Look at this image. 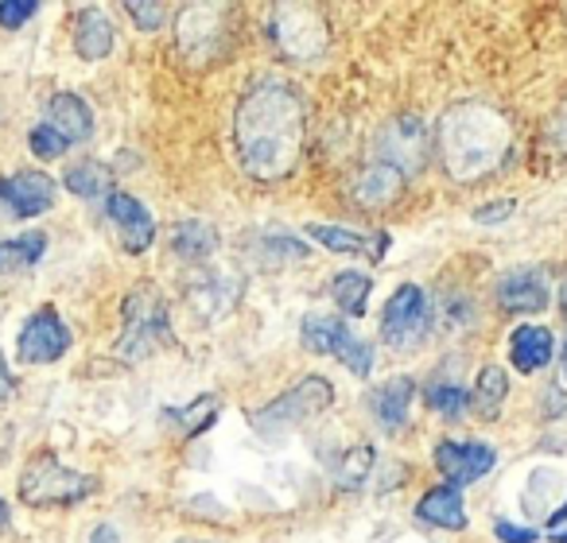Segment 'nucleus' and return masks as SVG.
Listing matches in <instances>:
<instances>
[{"mask_svg": "<svg viewBox=\"0 0 567 543\" xmlns=\"http://www.w3.org/2000/svg\"><path fill=\"white\" fill-rule=\"evenodd\" d=\"M218 411H221V400L206 393V396H195L187 408H164L159 411V419H164L175 435H183V439H195V435L210 431V424L218 419Z\"/></svg>", "mask_w": 567, "mask_h": 543, "instance_id": "23", "label": "nucleus"}, {"mask_svg": "<svg viewBox=\"0 0 567 543\" xmlns=\"http://www.w3.org/2000/svg\"><path fill=\"white\" fill-rule=\"evenodd\" d=\"M265 264H280V260H303L308 257V244L292 241V237H265V249H260Z\"/></svg>", "mask_w": 567, "mask_h": 543, "instance_id": "32", "label": "nucleus"}, {"mask_svg": "<svg viewBox=\"0 0 567 543\" xmlns=\"http://www.w3.org/2000/svg\"><path fill=\"white\" fill-rule=\"evenodd\" d=\"M110 535H113V532H110V528H102V532H97V535H94V543H110Z\"/></svg>", "mask_w": 567, "mask_h": 543, "instance_id": "41", "label": "nucleus"}, {"mask_svg": "<svg viewBox=\"0 0 567 543\" xmlns=\"http://www.w3.org/2000/svg\"><path fill=\"white\" fill-rule=\"evenodd\" d=\"M229 9L226 4H190L179 12V51L195 66L221 63L229 55Z\"/></svg>", "mask_w": 567, "mask_h": 543, "instance_id": "7", "label": "nucleus"}, {"mask_svg": "<svg viewBox=\"0 0 567 543\" xmlns=\"http://www.w3.org/2000/svg\"><path fill=\"white\" fill-rule=\"evenodd\" d=\"M71 349V326L59 319V311L40 307L20 331V362L24 365H51Z\"/></svg>", "mask_w": 567, "mask_h": 543, "instance_id": "11", "label": "nucleus"}, {"mask_svg": "<svg viewBox=\"0 0 567 543\" xmlns=\"http://www.w3.org/2000/svg\"><path fill=\"white\" fill-rule=\"evenodd\" d=\"M432 331V303L416 284H401L381 315V338L393 349H416Z\"/></svg>", "mask_w": 567, "mask_h": 543, "instance_id": "9", "label": "nucleus"}, {"mask_svg": "<svg viewBox=\"0 0 567 543\" xmlns=\"http://www.w3.org/2000/svg\"><path fill=\"white\" fill-rule=\"evenodd\" d=\"M559 303H564V315H567V284L559 288Z\"/></svg>", "mask_w": 567, "mask_h": 543, "instance_id": "43", "label": "nucleus"}, {"mask_svg": "<svg viewBox=\"0 0 567 543\" xmlns=\"http://www.w3.org/2000/svg\"><path fill=\"white\" fill-rule=\"evenodd\" d=\"M172 346V315H167V300L152 284H141L125 295L121 303V338L117 357L125 362H148L159 349Z\"/></svg>", "mask_w": 567, "mask_h": 543, "instance_id": "3", "label": "nucleus"}, {"mask_svg": "<svg viewBox=\"0 0 567 543\" xmlns=\"http://www.w3.org/2000/svg\"><path fill=\"white\" fill-rule=\"evenodd\" d=\"M63 187L79 198H102V195H113V171L97 159H82V164L66 167L63 175Z\"/></svg>", "mask_w": 567, "mask_h": 543, "instance_id": "26", "label": "nucleus"}, {"mask_svg": "<svg viewBox=\"0 0 567 543\" xmlns=\"http://www.w3.org/2000/svg\"><path fill=\"white\" fill-rule=\"evenodd\" d=\"M105 213H110L113 229H117L121 249L133 252V257H141V252L156 241V221H152V213L144 210L133 195H125V190H113L110 202H105Z\"/></svg>", "mask_w": 567, "mask_h": 543, "instance_id": "15", "label": "nucleus"}, {"mask_svg": "<svg viewBox=\"0 0 567 543\" xmlns=\"http://www.w3.org/2000/svg\"><path fill=\"white\" fill-rule=\"evenodd\" d=\"M564 524H567V497H564V504H559V509L548 516V528H551V532H564Z\"/></svg>", "mask_w": 567, "mask_h": 543, "instance_id": "39", "label": "nucleus"}, {"mask_svg": "<svg viewBox=\"0 0 567 543\" xmlns=\"http://www.w3.org/2000/svg\"><path fill=\"white\" fill-rule=\"evenodd\" d=\"M303 334V346L311 349V354H323V357H339L342 365H347L354 377H370L373 369V346L365 338H358L354 331H350L342 319L334 315H311L303 319L300 326Z\"/></svg>", "mask_w": 567, "mask_h": 543, "instance_id": "8", "label": "nucleus"}, {"mask_svg": "<svg viewBox=\"0 0 567 543\" xmlns=\"http://www.w3.org/2000/svg\"><path fill=\"white\" fill-rule=\"evenodd\" d=\"M551 357H556V338H551L548 326L520 323L517 331L509 334V362H513V369L525 373V377L548 369Z\"/></svg>", "mask_w": 567, "mask_h": 543, "instance_id": "16", "label": "nucleus"}, {"mask_svg": "<svg viewBox=\"0 0 567 543\" xmlns=\"http://www.w3.org/2000/svg\"><path fill=\"white\" fill-rule=\"evenodd\" d=\"M509 400V373L502 365H482L478 380L471 388V408L478 411L482 419H497Z\"/></svg>", "mask_w": 567, "mask_h": 543, "instance_id": "24", "label": "nucleus"}, {"mask_svg": "<svg viewBox=\"0 0 567 543\" xmlns=\"http://www.w3.org/2000/svg\"><path fill=\"white\" fill-rule=\"evenodd\" d=\"M370 292H373V280L365 276V272H354V268H347V272H339V276L331 280L334 303H339V311H342V315H350V319L365 315Z\"/></svg>", "mask_w": 567, "mask_h": 543, "instance_id": "27", "label": "nucleus"}, {"mask_svg": "<svg viewBox=\"0 0 567 543\" xmlns=\"http://www.w3.org/2000/svg\"><path fill=\"white\" fill-rule=\"evenodd\" d=\"M513 210H517L513 198H497V202L478 206V210H474V221H478V226H502V221L513 218Z\"/></svg>", "mask_w": 567, "mask_h": 543, "instance_id": "36", "label": "nucleus"}, {"mask_svg": "<svg viewBox=\"0 0 567 543\" xmlns=\"http://www.w3.org/2000/svg\"><path fill=\"white\" fill-rule=\"evenodd\" d=\"M303 133L308 105L280 79H260L237 105V156L257 182H280L296 171L303 156Z\"/></svg>", "mask_w": 567, "mask_h": 543, "instance_id": "1", "label": "nucleus"}, {"mask_svg": "<svg viewBox=\"0 0 567 543\" xmlns=\"http://www.w3.org/2000/svg\"><path fill=\"white\" fill-rule=\"evenodd\" d=\"M331 404H334L331 380L308 377L288 388V393H280L276 400H268L265 408L249 411V424H252V431H260V435H284V431H296V427L311 424V419H319Z\"/></svg>", "mask_w": 567, "mask_h": 543, "instance_id": "4", "label": "nucleus"}, {"mask_svg": "<svg viewBox=\"0 0 567 543\" xmlns=\"http://www.w3.org/2000/svg\"><path fill=\"white\" fill-rule=\"evenodd\" d=\"M412 400H416V385H412V377H389L370 393V411L385 431H401V427L409 424Z\"/></svg>", "mask_w": 567, "mask_h": 543, "instance_id": "17", "label": "nucleus"}, {"mask_svg": "<svg viewBox=\"0 0 567 543\" xmlns=\"http://www.w3.org/2000/svg\"><path fill=\"white\" fill-rule=\"evenodd\" d=\"M32 17H35L32 0H0V28L17 32V28H24Z\"/></svg>", "mask_w": 567, "mask_h": 543, "instance_id": "34", "label": "nucleus"}, {"mask_svg": "<svg viewBox=\"0 0 567 543\" xmlns=\"http://www.w3.org/2000/svg\"><path fill=\"white\" fill-rule=\"evenodd\" d=\"M268 35L276 51L292 63H316L331 48V32L316 4H280L268 20Z\"/></svg>", "mask_w": 567, "mask_h": 543, "instance_id": "6", "label": "nucleus"}, {"mask_svg": "<svg viewBox=\"0 0 567 543\" xmlns=\"http://www.w3.org/2000/svg\"><path fill=\"white\" fill-rule=\"evenodd\" d=\"M559 362H564V377H567V342H564V349H559Z\"/></svg>", "mask_w": 567, "mask_h": 543, "instance_id": "44", "label": "nucleus"}, {"mask_svg": "<svg viewBox=\"0 0 567 543\" xmlns=\"http://www.w3.org/2000/svg\"><path fill=\"white\" fill-rule=\"evenodd\" d=\"M55 202V179L43 171H20L0 179V206L9 218H40Z\"/></svg>", "mask_w": 567, "mask_h": 543, "instance_id": "13", "label": "nucleus"}, {"mask_svg": "<svg viewBox=\"0 0 567 543\" xmlns=\"http://www.w3.org/2000/svg\"><path fill=\"white\" fill-rule=\"evenodd\" d=\"M416 520L427 528H447V532H463L466 528V504L455 485H432L416 501Z\"/></svg>", "mask_w": 567, "mask_h": 543, "instance_id": "18", "label": "nucleus"}, {"mask_svg": "<svg viewBox=\"0 0 567 543\" xmlns=\"http://www.w3.org/2000/svg\"><path fill=\"white\" fill-rule=\"evenodd\" d=\"M373 466H378V450H373L370 442H358V447H350L347 455H342L339 470H334V481H339L342 489H350V493H358V489H365V481H370Z\"/></svg>", "mask_w": 567, "mask_h": 543, "instance_id": "29", "label": "nucleus"}, {"mask_svg": "<svg viewBox=\"0 0 567 543\" xmlns=\"http://www.w3.org/2000/svg\"><path fill=\"white\" fill-rule=\"evenodd\" d=\"M494 535L502 543H536L540 540V532L536 528H525V524H513V520H494Z\"/></svg>", "mask_w": 567, "mask_h": 543, "instance_id": "37", "label": "nucleus"}, {"mask_svg": "<svg viewBox=\"0 0 567 543\" xmlns=\"http://www.w3.org/2000/svg\"><path fill=\"white\" fill-rule=\"evenodd\" d=\"M218 249V229L206 221H179L172 229V252L183 260H206Z\"/></svg>", "mask_w": 567, "mask_h": 543, "instance_id": "25", "label": "nucleus"}, {"mask_svg": "<svg viewBox=\"0 0 567 543\" xmlns=\"http://www.w3.org/2000/svg\"><path fill=\"white\" fill-rule=\"evenodd\" d=\"M551 300L548 276L540 268H513L497 280V307L509 315H540Z\"/></svg>", "mask_w": 567, "mask_h": 543, "instance_id": "14", "label": "nucleus"}, {"mask_svg": "<svg viewBox=\"0 0 567 543\" xmlns=\"http://www.w3.org/2000/svg\"><path fill=\"white\" fill-rule=\"evenodd\" d=\"M125 12L136 20V28H141V32H156V28L164 24V17H167L164 4H141V0H128Z\"/></svg>", "mask_w": 567, "mask_h": 543, "instance_id": "35", "label": "nucleus"}, {"mask_svg": "<svg viewBox=\"0 0 567 543\" xmlns=\"http://www.w3.org/2000/svg\"><path fill=\"white\" fill-rule=\"evenodd\" d=\"M551 543H567V528L564 532H551Z\"/></svg>", "mask_w": 567, "mask_h": 543, "instance_id": "42", "label": "nucleus"}, {"mask_svg": "<svg viewBox=\"0 0 567 543\" xmlns=\"http://www.w3.org/2000/svg\"><path fill=\"white\" fill-rule=\"evenodd\" d=\"M237 292H241L237 280H221V276H214V272H198L195 284L187 288V300L203 319H218L221 311L234 307Z\"/></svg>", "mask_w": 567, "mask_h": 543, "instance_id": "22", "label": "nucleus"}, {"mask_svg": "<svg viewBox=\"0 0 567 543\" xmlns=\"http://www.w3.org/2000/svg\"><path fill=\"white\" fill-rule=\"evenodd\" d=\"M66 148H71V144H66L63 136H59L51 125L32 128V152H35L40 159H55V156H63Z\"/></svg>", "mask_w": 567, "mask_h": 543, "instance_id": "33", "label": "nucleus"}, {"mask_svg": "<svg viewBox=\"0 0 567 543\" xmlns=\"http://www.w3.org/2000/svg\"><path fill=\"white\" fill-rule=\"evenodd\" d=\"M48 125L63 136L66 144H82L94 133V113L79 94H55L48 102Z\"/></svg>", "mask_w": 567, "mask_h": 543, "instance_id": "20", "label": "nucleus"}, {"mask_svg": "<svg viewBox=\"0 0 567 543\" xmlns=\"http://www.w3.org/2000/svg\"><path fill=\"white\" fill-rule=\"evenodd\" d=\"M9 516H12V512H9V504H4V501H0V528H4V524H9Z\"/></svg>", "mask_w": 567, "mask_h": 543, "instance_id": "40", "label": "nucleus"}, {"mask_svg": "<svg viewBox=\"0 0 567 543\" xmlns=\"http://www.w3.org/2000/svg\"><path fill=\"white\" fill-rule=\"evenodd\" d=\"M71 43L79 51V59L86 63H97L113 51V24L102 9H82L74 17V32H71Z\"/></svg>", "mask_w": 567, "mask_h": 543, "instance_id": "21", "label": "nucleus"}, {"mask_svg": "<svg viewBox=\"0 0 567 543\" xmlns=\"http://www.w3.org/2000/svg\"><path fill=\"white\" fill-rule=\"evenodd\" d=\"M308 237L319 241L323 249L342 252V257H370V237L354 233V229L342 226H308Z\"/></svg>", "mask_w": 567, "mask_h": 543, "instance_id": "30", "label": "nucleus"}, {"mask_svg": "<svg viewBox=\"0 0 567 543\" xmlns=\"http://www.w3.org/2000/svg\"><path fill=\"white\" fill-rule=\"evenodd\" d=\"M435 152L455 182H478L494 175L513 152V128L505 113L486 102H458L440 117Z\"/></svg>", "mask_w": 567, "mask_h": 543, "instance_id": "2", "label": "nucleus"}, {"mask_svg": "<svg viewBox=\"0 0 567 543\" xmlns=\"http://www.w3.org/2000/svg\"><path fill=\"white\" fill-rule=\"evenodd\" d=\"M401 190H404V175L389 164H378V159L354 182V198L365 210H385V206H393L401 198Z\"/></svg>", "mask_w": 567, "mask_h": 543, "instance_id": "19", "label": "nucleus"}, {"mask_svg": "<svg viewBox=\"0 0 567 543\" xmlns=\"http://www.w3.org/2000/svg\"><path fill=\"white\" fill-rule=\"evenodd\" d=\"M43 252H48V233H24V237H12V241H0V276L24 272Z\"/></svg>", "mask_w": 567, "mask_h": 543, "instance_id": "28", "label": "nucleus"}, {"mask_svg": "<svg viewBox=\"0 0 567 543\" xmlns=\"http://www.w3.org/2000/svg\"><path fill=\"white\" fill-rule=\"evenodd\" d=\"M427 152H432V136H427V125L420 117H396L381 128L378 136V164H389L409 179L424 167Z\"/></svg>", "mask_w": 567, "mask_h": 543, "instance_id": "10", "label": "nucleus"}, {"mask_svg": "<svg viewBox=\"0 0 567 543\" xmlns=\"http://www.w3.org/2000/svg\"><path fill=\"white\" fill-rule=\"evenodd\" d=\"M559 136H564V144H567V113H564V121H559Z\"/></svg>", "mask_w": 567, "mask_h": 543, "instance_id": "45", "label": "nucleus"}, {"mask_svg": "<svg viewBox=\"0 0 567 543\" xmlns=\"http://www.w3.org/2000/svg\"><path fill=\"white\" fill-rule=\"evenodd\" d=\"M97 493V478L79 473L63 466L59 458L40 455L28 462L24 478H20V501L32 509H59V504H79Z\"/></svg>", "mask_w": 567, "mask_h": 543, "instance_id": "5", "label": "nucleus"}, {"mask_svg": "<svg viewBox=\"0 0 567 543\" xmlns=\"http://www.w3.org/2000/svg\"><path fill=\"white\" fill-rule=\"evenodd\" d=\"M424 404L432 411H440L443 419H458L471 408V393L463 385H455V380H435V385H427Z\"/></svg>", "mask_w": 567, "mask_h": 543, "instance_id": "31", "label": "nucleus"}, {"mask_svg": "<svg viewBox=\"0 0 567 543\" xmlns=\"http://www.w3.org/2000/svg\"><path fill=\"white\" fill-rule=\"evenodd\" d=\"M497 462V450L489 442H458V439H443L435 447V470L447 478V485L463 489L471 481L486 478Z\"/></svg>", "mask_w": 567, "mask_h": 543, "instance_id": "12", "label": "nucleus"}, {"mask_svg": "<svg viewBox=\"0 0 567 543\" xmlns=\"http://www.w3.org/2000/svg\"><path fill=\"white\" fill-rule=\"evenodd\" d=\"M12 393H17V377H12L9 365H4V357H0V404L9 400Z\"/></svg>", "mask_w": 567, "mask_h": 543, "instance_id": "38", "label": "nucleus"}]
</instances>
